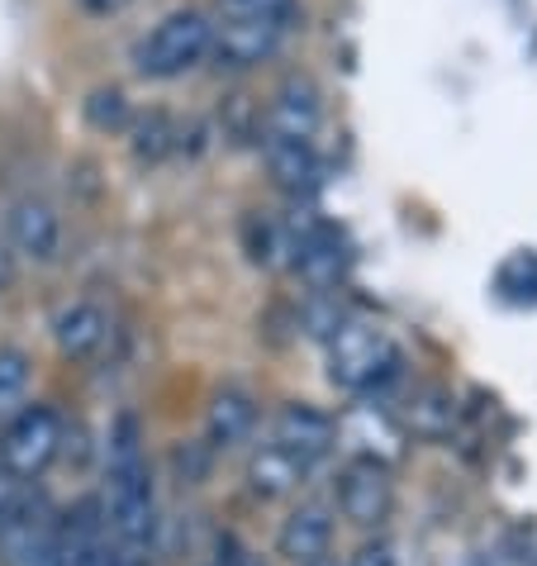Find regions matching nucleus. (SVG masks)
I'll use <instances>...</instances> for the list:
<instances>
[{"label": "nucleus", "instance_id": "f257e3e1", "mask_svg": "<svg viewBox=\"0 0 537 566\" xmlns=\"http://www.w3.org/2000/svg\"><path fill=\"white\" fill-rule=\"evenodd\" d=\"M105 524L119 538V547L144 553L157 528V505H152V476L144 458V438L138 423L124 415L109 433V495H105Z\"/></svg>", "mask_w": 537, "mask_h": 566}, {"label": "nucleus", "instance_id": "f03ea898", "mask_svg": "<svg viewBox=\"0 0 537 566\" xmlns=\"http://www.w3.org/2000/svg\"><path fill=\"white\" fill-rule=\"evenodd\" d=\"M210 39L214 20L204 10H171L134 43L129 62L144 82H177V76L196 72L200 62H210Z\"/></svg>", "mask_w": 537, "mask_h": 566}, {"label": "nucleus", "instance_id": "7ed1b4c3", "mask_svg": "<svg viewBox=\"0 0 537 566\" xmlns=\"http://www.w3.org/2000/svg\"><path fill=\"white\" fill-rule=\"evenodd\" d=\"M62 438H67V423H62L53 405H24L0 429V467L10 476H20L24 485L39 481L62 452Z\"/></svg>", "mask_w": 537, "mask_h": 566}, {"label": "nucleus", "instance_id": "20e7f679", "mask_svg": "<svg viewBox=\"0 0 537 566\" xmlns=\"http://www.w3.org/2000/svg\"><path fill=\"white\" fill-rule=\"evenodd\" d=\"M400 367V353L376 324H343L334 334V381L343 390H371Z\"/></svg>", "mask_w": 537, "mask_h": 566}, {"label": "nucleus", "instance_id": "39448f33", "mask_svg": "<svg viewBox=\"0 0 537 566\" xmlns=\"http://www.w3.org/2000/svg\"><path fill=\"white\" fill-rule=\"evenodd\" d=\"M291 29L286 24H272V20H252V14H224L214 20V39H210V62L224 72H248V67H262L281 53Z\"/></svg>", "mask_w": 537, "mask_h": 566}, {"label": "nucleus", "instance_id": "423d86ee", "mask_svg": "<svg viewBox=\"0 0 537 566\" xmlns=\"http://www.w3.org/2000/svg\"><path fill=\"white\" fill-rule=\"evenodd\" d=\"M6 239L14 248V258L43 266V262H53L62 248V219L43 196H20L6 214Z\"/></svg>", "mask_w": 537, "mask_h": 566}, {"label": "nucleus", "instance_id": "0eeeda50", "mask_svg": "<svg viewBox=\"0 0 537 566\" xmlns=\"http://www.w3.org/2000/svg\"><path fill=\"white\" fill-rule=\"evenodd\" d=\"M324 124V101L309 76H291L286 86L266 105V138H295V144H314Z\"/></svg>", "mask_w": 537, "mask_h": 566}, {"label": "nucleus", "instance_id": "6e6552de", "mask_svg": "<svg viewBox=\"0 0 537 566\" xmlns=\"http://www.w3.org/2000/svg\"><path fill=\"white\" fill-rule=\"evenodd\" d=\"M390 476H386V467H376V462H352L338 476V510L352 518V524L361 528H371V524H381V518L390 514Z\"/></svg>", "mask_w": 537, "mask_h": 566}, {"label": "nucleus", "instance_id": "1a4fd4ad", "mask_svg": "<svg viewBox=\"0 0 537 566\" xmlns=\"http://www.w3.org/2000/svg\"><path fill=\"white\" fill-rule=\"evenodd\" d=\"M272 443L309 467L314 458H324V452L334 448V419L324 410H314V405H286L272 423Z\"/></svg>", "mask_w": 537, "mask_h": 566}, {"label": "nucleus", "instance_id": "9d476101", "mask_svg": "<svg viewBox=\"0 0 537 566\" xmlns=\"http://www.w3.org/2000/svg\"><path fill=\"white\" fill-rule=\"evenodd\" d=\"M53 343H57V353L72 357V361L96 357L109 343V314H105V305H96V301L62 305L57 319H53Z\"/></svg>", "mask_w": 537, "mask_h": 566}, {"label": "nucleus", "instance_id": "9b49d317", "mask_svg": "<svg viewBox=\"0 0 537 566\" xmlns=\"http://www.w3.org/2000/svg\"><path fill=\"white\" fill-rule=\"evenodd\" d=\"M328 543H334V518L319 505H299L276 533V553L291 566H309V562L328 557Z\"/></svg>", "mask_w": 537, "mask_h": 566}, {"label": "nucleus", "instance_id": "f8f14e48", "mask_svg": "<svg viewBox=\"0 0 537 566\" xmlns=\"http://www.w3.org/2000/svg\"><path fill=\"white\" fill-rule=\"evenodd\" d=\"M266 163H272V177L286 186V191H314V186H319V157H314V144L266 138Z\"/></svg>", "mask_w": 537, "mask_h": 566}, {"label": "nucleus", "instance_id": "ddd939ff", "mask_svg": "<svg viewBox=\"0 0 537 566\" xmlns=\"http://www.w3.org/2000/svg\"><path fill=\"white\" fill-rule=\"evenodd\" d=\"M257 423V405H252L243 390H219L214 405H210V443L214 448H233L243 443Z\"/></svg>", "mask_w": 537, "mask_h": 566}, {"label": "nucleus", "instance_id": "4468645a", "mask_svg": "<svg viewBox=\"0 0 537 566\" xmlns=\"http://www.w3.org/2000/svg\"><path fill=\"white\" fill-rule=\"evenodd\" d=\"M248 476H252V491L266 495V500H276V495H291L299 485V476H305V462H295L291 452H281L276 443H266L257 458H252Z\"/></svg>", "mask_w": 537, "mask_h": 566}, {"label": "nucleus", "instance_id": "2eb2a0df", "mask_svg": "<svg viewBox=\"0 0 537 566\" xmlns=\"http://www.w3.org/2000/svg\"><path fill=\"white\" fill-rule=\"evenodd\" d=\"M86 119L96 124L101 134H119V129H129V101H124V91L119 86H101L96 96L86 101Z\"/></svg>", "mask_w": 537, "mask_h": 566}, {"label": "nucleus", "instance_id": "dca6fc26", "mask_svg": "<svg viewBox=\"0 0 537 566\" xmlns=\"http://www.w3.org/2000/svg\"><path fill=\"white\" fill-rule=\"evenodd\" d=\"M29 390V357L20 348H0V415H10Z\"/></svg>", "mask_w": 537, "mask_h": 566}, {"label": "nucleus", "instance_id": "f3484780", "mask_svg": "<svg viewBox=\"0 0 537 566\" xmlns=\"http://www.w3.org/2000/svg\"><path fill=\"white\" fill-rule=\"evenodd\" d=\"M452 400L442 396V390H419L414 400H409V423H414L419 433H442L452 423Z\"/></svg>", "mask_w": 537, "mask_h": 566}, {"label": "nucleus", "instance_id": "a211bd4d", "mask_svg": "<svg viewBox=\"0 0 537 566\" xmlns=\"http://www.w3.org/2000/svg\"><path fill=\"white\" fill-rule=\"evenodd\" d=\"M171 138H177V134H171V119L157 115V109L148 119L134 124V148H138V157H148V163H157V157L171 148Z\"/></svg>", "mask_w": 537, "mask_h": 566}, {"label": "nucleus", "instance_id": "6ab92c4d", "mask_svg": "<svg viewBox=\"0 0 537 566\" xmlns=\"http://www.w3.org/2000/svg\"><path fill=\"white\" fill-rule=\"evenodd\" d=\"M224 14H252V20H272V24H295L299 0H224Z\"/></svg>", "mask_w": 537, "mask_h": 566}, {"label": "nucleus", "instance_id": "aec40b11", "mask_svg": "<svg viewBox=\"0 0 537 566\" xmlns=\"http://www.w3.org/2000/svg\"><path fill=\"white\" fill-rule=\"evenodd\" d=\"M347 566H394V547L390 543H361Z\"/></svg>", "mask_w": 537, "mask_h": 566}, {"label": "nucleus", "instance_id": "412c9836", "mask_svg": "<svg viewBox=\"0 0 537 566\" xmlns=\"http://www.w3.org/2000/svg\"><path fill=\"white\" fill-rule=\"evenodd\" d=\"M129 0H76V10H86L91 20H109V14H119Z\"/></svg>", "mask_w": 537, "mask_h": 566}, {"label": "nucleus", "instance_id": "4be33fe9", "mask_svg": "<svg viewBox=\"0 0 537 566\" xmlns=\"http://www.w3.org/2000/svg\"><path fill=\"white\" fill-rule=\"evenodd\" d=\"M309 566H338V562H328V557H319V562H309Z\"/></svg>", "mask_w": 537, "mask_h": 566}, {"label": "nucleus", "instance_id": "5701e85b", "mask_svg": "<svg viewBox=\"0 0 537 566\" xmlns=\"http://www.w3.org/2000/svg\"><path fill=\"white\" fill-rule=\"evenodd\" d=\"M0 286H6V272H0Z\"/></svg>", "mask_w": 537, "mask_h": 566}]
</instances>
